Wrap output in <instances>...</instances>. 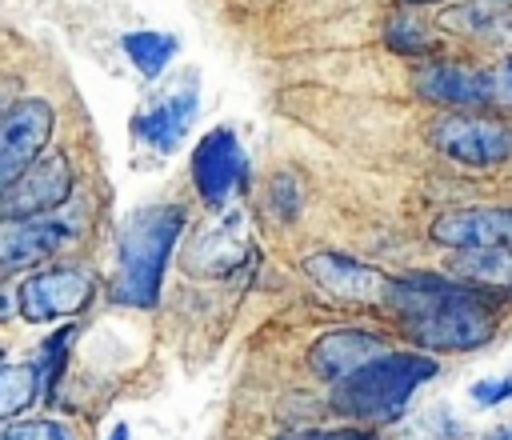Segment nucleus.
Instances as JSON below:
<instances>
[{"instance_id":"14","label":"nucleus","mask_w":512,"mask_h":440,"mask_svg":"<svg viewBox=\"0 0 512 440\" xmlns=\"http://www.w3.org/2000/svg\"><path fill=\"white\" fill-rule=\"evenodd\" d=\"M68 236H72V224L68 220H52V216L4 220V232H0V268L4 272H16L24 264H36L44 256H56Z\"/></svg>"},{"instance_id":"5","label":"nucleus","mask_w":512,"mask_h":440,"mask_svg":"<svg viewBox=\"0 0 512 440\" xmlns=\"http://www.w3.org/2000/svg\"><path fill=\"white\" fill-rule=\"evenodd\" d=\"M304 276L332 300L356 304V308H388L400 276H388L384 268L344 256V252H312L304 256Z\"/></svg>"},{"instance_id":"6","label":"nucleus","mask_w":512,"mask_h":440,"mask_svg":"<svg viewBox=\"0 0 512 440\" xmlns=\"http://www.w3.org/2000/svg\"><path fill=\"white\" fill-rule=\"evenodd\" d=\"M52 124H56V112L40 96H24L4 108V116H0V184H12L40 160L44 144L52 140Z\"/></svg>"},{"instance_id":"9","label":"nucleus","mask_w":512,"mask_h":440,"mask_svg":"<svg viewBox=\"0 0 512 440\" xmlns=\"http://www.w3.org/2000/svg\"><path fill=\"white\" fill-rule=\"evenodd\" d=\"M68 192H72V164H68V156H44L24 176L4 184L0 212H4V220L48 216L56 204L68 200Z\"/></svg>"},{"instance_id":"3","label":"nucleus","mask_w":512,"mask_h":440,"mask_svg":"<svg viewBox=\"0 0 512 440\" xmlns=\"http://www.w3.org/2000/svg\"><path fill=\"white\" fill-rule=\"evenodd\" d=\"M436 376V360L424 352H388L332 388V408L352 420H392L408 396Z\"/></svg>"},{"instance_id":"10","label":"nucleus","mask_w":512,"mask_h":440,"mask_svg":"<svg viewBox=\"0 0 512 440\" xmlns=\"http://www.w3.org/2000/svg\"><path fill=\"white\" fill-rule=\"evenodd\" d=\"M412 88L420 100L436 108H480L492 104V72L460 64V60H432L412 72Z\"/></svg>"},{"instance_id":"13","label":"nucleus","mask_w":512,"mask_h":440,"mask_svg":"<svg viewBox=\"0 0 512 440\" xmlns=\"http://www.w3.org/2000/svg\"><path fill=\"white\" fill-rule=\"evenodd\" d=\"M192 120H196V72L184 76L180 88L168 92L164 100L140 108L132 116V132H136V140L152 144L156 152H176L184 144Z\"/></svg>"},{"instance_id":"22","label":"nucleus","mask_w":512,"mask_h":440,"mask_svg":"<svg viewBox=\"0 0 512 440\" xmlns=\"http://www.w3.org/2000/svg\"><path fill=\"white\" fill-rule=\"evenodd\" d=\"M492 104L512 112V56L500 68H492Z\"/></svg>"},{"instance_id":"2","label":"nucleus","mask_w":512,"mask_h":440,"mask_svg":"<svg viewBox=\"0 0 512 440\" xmlns=\"http://www.w3.org/2000/svg\"><path fill=\"white\" fill-rule=\"evenodd\" d=\"M184 220H188V212L180 204H148L124 220L120 244H116V276H112L116 304L152 308L160 300L164 268L184 232Z\"/></svg>"},{"instance_id":"18","label":"nucleus","mask_w":512,"mask_h":440,"mask_svg":"<svg viewBox=\"0 0 512 440\" xmlns=\"http://www.w3.org/2000/svg\"><path fill=\"white\" fill-rule=\"evenodd\" d=\"M76 336V324H64L60 332H52L44 344H40V368H44V380H48V400L56 396L52 388L60 384V372H64V360H68V344Z\"/></svg>"},{"instance_id":"26","label":"nucleus","mask_w":512,"mask_h":440,"mask_svg":"<svg viewBox=\"0 0 512 440\" xmlns=\"http://www.w3.org/2000/svg\"><path fill=\"white\" fill-rule=\"evenodd\" d=\"M400 4H436V0H400ZM488 4H512V0H488Z\"/></svg>"},{"instance_id":"12","label":"nucleus","mask_w":512,"mask_h":440,"mask_svg":"<svg viewBox=\"0 0 512 440\" xmlns=\"http://www.w3.org/2000/svg\"><path fill=\"white\" fill-rule=\"evenodd\" d=\"M388 352H392L388 340L376 336V332H364V328H336V332H324L320 340H312L308 364H312V372H316L320 380L340 384V380H348L352 372L368 368L372 360H380V356H388Z\"/></svg>"},{"instance_id":"25","label":"nucleus","mask_w":512,"mask_h":440,"mask_svg":"<svg viewBox=\"0 0 512 440\" xmlns=\"http://www.w3.org/2000/svg\"><path fill=\"white\" fill-rule=\"evenodd\" d=\"M108 440H128V424H116V428L108 432Z\"/></svg>"},{"instance_id":"1","label":"nucleus","mask_w":512,"mask_h":440,"mask_svg":"<svg viewBox=\"0 0 512 440\" xmlns=\"http://www.w3.org/2000/svg\"><path fill=\"white\" fill-rule=\"evenodd\" d=\"M400 332L428 352H472L496 332V304L480 284H460L436 272L400 276L392 304Z\"/></svg>"},{"instance_id":"4","label":"nucleus","mask_w":512,"mask_h":440,"mask_svg":"<svg viewBox=\"0 0 512 440\" xmlns=\"http://www.w3.org/2000/svg\"><path fill=\"white\" fill-rule=\"evenodd\" d=\"M428 140L440 156L464 168H496L512 160V124L488 112H448L436 116L428 128Z\"/></svg>"},{"instance_id":"17","label":"nucleus","mask_w":512,"mask_h":440,"mask_svg":"<svg viewBox=\"0 0 512 440\" xmlns=\"http://www.w3.org/2000/svg\"><path fill=\"white\" fill-rule=\"evenodd\" d=\"M120 48H124V56L140 68V76L156 80V76L168 68V60L180 52V40H176L172 32H152V28H144V32H124V36H120Z\"/></svg>"},{"instance_id":"8","label":"nucleus","mask_w":512,"mask_h":440,"mask_svg":"<svg viewBox=\"0 0 512 440\" xmlns=\"http://www.w3.org/2000/svg\"><path fill=\"white\" fill-rule=\"evenodd\" d=\"M192 184L208 208H224L244 184V148L232 128H212L192 148Z\"/></svg>"},{"instance_id":"16","label":"nucleus","mask_w":512,"mask_h":440,"mask_svg":"<svg viewBox=\"0 0 512 440\" xmlns=\"http://www.w3.org/2000/svg\"><path fill=\"white\" fill-rule=\"evenodd\" d=\"M40 388H48L40 360H32V364H4L0 368V416L16 420L20 412H28L40 400Z\"/></svg>"},{"instance_id":"23","label":"nucleus","mask_w":512,"mask_h":440,"mask_svg":"<svg viewBox=\"0 0 512 440\" xmlns=\"http://www.w3.org/2000/svg\"><path fill=\"white\" fill-rule=\"evenodd\" d=\"M292 440H376V436L360 432V428H328V432H304V436H292Z\"/></svg>"},{"instance_id":"19","label":"nucleus","mask_w":512,"mask_h":440,"mask_svg":"<svg viewBox=\"0 0 512 440\" xmlns=\"http://www.w3.org/2000/svg\"><path fill=\"white\" fill-rule=\"evenodd\" d=\"M384 40H388L396 52H428V48H432V40L424 36V28H420L416 20H408V16H396V20L384 28Z\"/></svg>"},{"instance_id":"11","label":"nucleus","mask_w":512,"mask_h":440,"mask_svg":"<svg viewBox=\"0 0 512 440\" xmlns=\"http://www.w3.org/2000/svg\"><path fill=\"white\" fill-rule=\"evenodd\" d=\"M428 236L452 252L460 248H512V204H480L440 212Z\"/></svg>"},{"instance_id":"7","label":"nucleus","mask_w":512,"mask_h":440,"mask_svg":"<svg viewBox=\"0 0 512 440\" xmlns=\"http://www.w3.org/2000/svg\"><path fill=\"white\" fill-rule=\"evenodd\" d=\"M96 292V280L84 268H48V272H32L20 288H16V312L28 324H44V320H60V316H76L80 308H88Z\"/></svg>"},{"instance_id":"20","label":"nucleus","mask_w":512,"mask_h":440,"mask_svg":"<svg viewBox=\"0 0 512 440\" xmlns=\"http://www.w3.org/2000/svg\"><path fill=\"white\" fill-rule=\"evenodd\" d=\"M0 440H72L60 420H12Z\"/></svg>"},{"instance_id":"15","label":"nucleus","mask_w":512,"mask_h":440,"mask_svg":"<svg viewBox=\"0 0 512 440\" xmlns=\"http://www.w3.org/2000/svg\"><path fill=\"white\" fill-rule=\"evenodd\" d=\"M452 272L468 284L508 296L512 292V248H460L452 260Z\"/></svg>"},{"instance_id":"21","label":"nucleus","mask_w":512,"mask_h":440,"mask_svg":"<svg viewBox=\"0 0 512 440\" xmlns=\"http://www.w3.org/2000/svg\"><path fill=\"white\" fill-rule=\"evenodd\" d=\"M468 396H472V404L492 408V404H500V400L512 396V376H504V380H476V384L468 388Z\"/></svg>"},{"instance_id":"24","label":"nucleus","mask_w":512,"mask_h":440,"mask_svg":"<svg viewBox=\"0 0 512 440\" xmlns=\"http://www.w3.org/2000/svg\"><path fill=\"white\" fill-rule=\"evenodd\" d=\"M480 440H512V424H500V428H492V432H484Z\"/></svg>"}]
</instances>
